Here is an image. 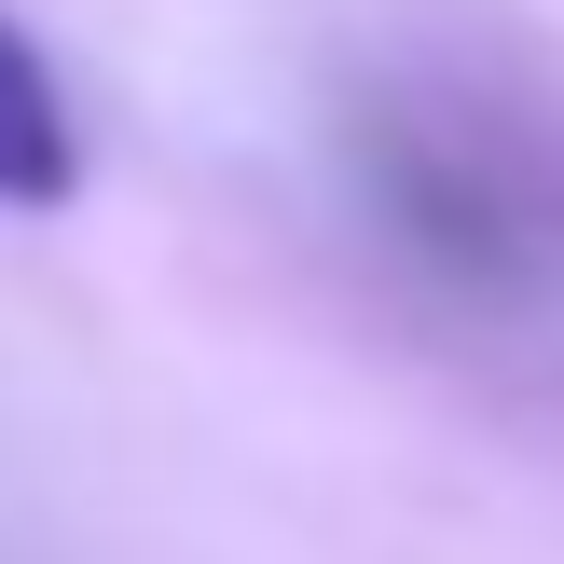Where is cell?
<instances>
[{"instance_id":"6da1fadb","label":"cell","mask_w":564,"mask_h":564,"mask_svg":"<svg viewBox=\"0 0 564 564\" xmlns=\"http://www.w3.org/2000/svg\"><path fill=\"white\" fill-rule=\"evenodd\" d=\"M69 193H83V110L55 55L0 14V207H69Z\"/></svg>"}]
</instances>
